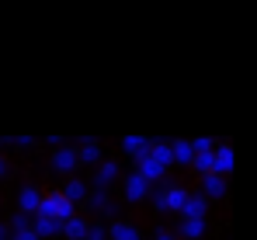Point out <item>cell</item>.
I'll return each instance as SVG.
<instances>
[{
  "instance_id": "obj_1",
  "label": "cell",
  "mask_w": 257,
  "mask_h": 240,
  "mask_svg": "<svg viewBox=\"0 0 257 240\" xmlns=\"http://www.w3.org/2000/svg\"><path fill=\"white\" fill-rule=\"evenodd\" d=\"M39 216H49V219H59V223H70L73 219V202L66 199L63 192H52L42 199V212Z\"/></svg>"
},
{
  "instance_id": "obj_2",
  "label": "cell",
  "mask_w": 257,
  "mask_h": 240,
  "mask_svg": "<svg viewBox=\"0 0 257 240\" xmlns=\"http://www.w3.org/2000/svg\"><path fill=\"white\" fill-rule=\"evenodd\" d=\"M188 199H191V195H188L184 188H177V185H174V188H167V192L160 195V202H157V205H160V209H171V212H184Z\"/></svg>"
},
{
  "instance_id": "obj_3",
  "label": "cell",
  "mask_w": 257,
  "mask_h": 240,
  "mask_svg": "<svg viewBox=\"0 0 257 240\" xmlns=\"http://www.w3.org/2000/svg\"><path fill=\"white\" fill-rule=\"evenodd\" d=\"M146 192H150V181H146L139 171L125 178V199L128 202H143V199H146Z\"/></svg>"
},
{
  "instance_id": "obj_4",
  "label": "cell",
  "mask_w": 257,
  "mask_h": 240,
  "mask_svg": "<svg viewBox=\"0 0 257 240\" xmlns=\"http://www.w3.org/2000/svg\"><path fill=\"white\" fill-rule=\"evenodd\" d=\"M42 199H45L42 192L28 185V188H21V195H18V205H21V212H25V216H28V212H42Z\"/></svg>"
},
{
  "instance_id": "obj_5",
  "label": "cell",
  "mask_w": 257,
  "mask_h": 240,
  "mask_svg": "<svg viewBox=\"0 0 257 240\" xmlns=\"http://www.w3.org/2000/svg\"><path fill=\"white\" fill-rule=\"evenodd\" d=\"M136 171H139V174H143V178H146V181L153 185V181H160V178H164V171H167V167H160L157 160L146 153V157H139V160H136Z\"/></svg>"
},
{
  "instance_id": "obj_6",
  "label": "cell",
  "mask_w": 257,
  "mask_h": 240,
  "mask_svg": "<svg viewBox=\"0 0 257 240\" xmlns=\"http://www.w3.org/2000/svg\"><path fill=\"white\" fill-rule=\"evenodd\" d=\"M52 164H56V171H66V174H70V171L80 164V153H77V150H70V146H59V150H56V157H52Z\"/></svg>"
},
{
  "instance_id": "obj_7",
  "label": "cell",
  "mask_w": 257,
  "mask_h": 240,
  "mask_svg": "<svg viewBox=\"0 0 257 240\" xmlns=\"http://www.w3.org/2000/svg\"><path fill=\"white\" fill-rule=\"evenodd\" d=\"M205 209H209L205 195H191L188 205H184V212H181V219H205Z\"/></svg>"
},
{
  "instance_id": "obj_8",
  "label": "cell",
  "mask_w": 257,
  "mask_h": 240,
  "mask_svg": "<svg viewBox=\"0 0 257 240\" xmlns=\"http://www.w3.org/2000/svg\"><path fill=\"white\" fill-rule=\"evenodd\" d=\"M122 146H125V150H128L136 160L146 157V153L153 150V143H150V139H143V136H125V139H122Z\"/></svg>"
},
{
  "instance_id": "obj_9",
  "label": "cell",
  "mask_w": 257,
  "mask_h": 240,
  "mask_svg": "<svg viewBox=\"0 0 257 240\" xmlns=\"http://www.w3.org/2000/svg\"><path fill=\"white\" fill-rule=\"evenodd\" d=\"M233 171V146H215V174L226 178Z\"/></svg>"
},
{
  "instance_id": "obj_10",
  "label": "cell",
  "mask_w": 257,
  "mask_h": 240,
  "mask_svg": "<svg viewBox=\"0 0 257 240\" xmlns=\"http://www.w3.org/2000/svg\"><path fill=\"white\" fill-rule=\"evenodd\" d=\"M63 226H66V223L49 219V216H39V219H35V233H39V237H56V233H63Z\"/></svg>"
},
{
  "instance_id": "obj_11",
  "label": "cell",
  "mask_w": 257,
  "mask_h": 240,
  "mask_svg": "<svg viewBox=\"0 0 257 240\" xmlns=\"http://www.w3.org/2000/svg\"><path fill=\"white\" fill-rule=\"evenodd\" d=\"M202 185H205V199H222L226 195V178H219V174L202 178Z\"/></svg>"
},
{
  "instance_id": "obj_12",
  "label": "cell",
  "mask_w": 257,
  "mask_h": 240,
  "mask_svg": "<svg viewBox=\"0 0 257 240\" xmlns=\"http://www.w3.org/2000/svg\"><path fill=\"white\" fill-rule=\"evenodd\" d=\"M63 233H66L70 240H87V237H90V226H87L84 219H77V216H73V219L63 226Z\"/></svg>"
},
{
  "instance_id": "obj_13",
  "label": "cell",
  "mask_w": 257,
  "mask_h": 240,
  "mask_svg": "<svg viewBox=\"0 0 257 240\" xmlns=\"http://www.w3.org/2000/svg\"><path fill=\"white\" fill-rule=\"evenodd\" d=\"M171 146H174V160H177V164H195V143L177 139V143H171Z\"/></svg>"
},
{
  "instance_id": "obj_14",
  "label": "cell",
  "mask_w": 257,
  "mask_h": 240,
  "mask_svg": "<svg viewBox=\"0 0 257 240\" xmlns=\"http://www.w3.org/2000/svg\"><path fill=\"white\" fill-rule=\"evenodd\" d=\"M150 157L157 160L160 167H167V164L174 160V146H171V143H153V150H150Z\"/></svg>"
},
{
  "instance_id": "obj_15",
  "label": "cell",
  "mask_w": 257,
  "mask_h": 240,
  "mask_svg": "<svg viewBox=\"0 0 257 240\" xmlns=\"http://www.w3.org/2000/svg\"><path fill=\"white\" fill-rule=\"evenodd\" d=\"M115 178H118V167H115V160H104V164L97 167V185L104 188V185H111Z\"/></svg>"
},
{
  "instance_id": "obj_16",
  "label": "cell",
  "mask_w": 257,
  "mask_h": 240,
  "mask_svg": "<svg viewBox=\"0 0 257 240\" xmlns=\"http://www.w3.org/2000/svg\"><path fill=\"white\" fill-rule=\"evenodd\" d=\"M181 233L188 240L202 237V233H205V219H181Z\"/></svg>"
},
{
  "instance_id": "obj_17",
  "label": "cell",
  "mask_w": 257,
  "mask_h": 240,
  "mask_svg": "<svg viewBox=\"0 0 257 240\" xmlns=\"http://www.w3.org/2000/svg\"><path fill=\"white\" fill-rule=\"evenodd\" d=\"M111 240H139V233H136V226H128V223H115V226H111Z\"/></svg>"
},
{
  "instance_id": "obj_18",
  "label": "cell",
  "mask_w": 257,
  "mask_h": 240,
  "mask_svg": "<svg viewBox=\"0 0 257 240\" xmlns=\"http://www.w3.org/2000/svg\"><path fill=\"white\" fill-rule=\"evenodd\" d=\"M77 153H80V164H97V157H101V146H97V143H84Z\"/></svg>"
},
{
  "instance_id": "obj_19",
  "label": "cell",
  "mask_w": 257,
  "mask_h": 240,
  "mask_svg": "<svg viewBox=\"0 0 257 240\" xmlns=\"http://www.w3.org/2000/svg\"><path fill=\"white\" fill-rule=\"evenodd\" d=\"M63 195H66L70 202H80V199H87V188H84V181H70Z\"/></svg>"
},
{
  "instance_id": "obj_20",
  "label": "cell",
  "mask_w": 257,
  "mask_h": 240,
  "mask_svg": "<svg viewBox=\"0 0 257 240\" xmlns=\"http://www.w3.org/2000/svg\"><path fill=\"white\" fill-rule=\"evenodd\" d=\"M11 240H42V237H39L35 230H21V233H14Z\"/></svg>"
},
{
  "instance_id": "obj_21",
  "label": "cell",
  "mask_w": 257,
  "mask_h": 240,
  "mask_svg": "<svg viewBox=\"0 0 257 240\" xmlns=\"http://www.w3.org/2000/svg\"><path fill=\"white\" fill-rule=\"evenodd\" d=\"M87 240H104V230H101V226H90V237Z\"/></svg>"
},
{
  "instance_id": "obj_22",
  "label": "cell",
  "mask_w": 257,
  "mask_h": 240,
  "mask_svg": "<svg viewBox=\"0 0 257 240\" xmlns=\"http://www.w3.org/2000/svg\"><path fill=\"white\" fill-rule=\"evenodd\" d=\"M0 240H11V233H7V226H0Z\"/></svg>"
},
{
  "instance_id": "obj_23",
  "label": "cell",
  "mask_w": 257,
  "mask_h": 240,
  "mask_svg": "<svg viewBox=\"0 0 257 240\" xmlns=\"http://www.w3.org/2000/svg\"><path fill=\"white\" fill-rule=\"evenodd\" d=\"M157 240H174V237H171V233H160V237H157Z\"/></svg>"
},
{
  "instance_id": "obj_24",
  "label": "cell",
  "mask_w": 257,
  "mask_h": 240,
  "mask_svg": "<svg viewBox=\"0 0 257 240\" xmlns=\"http://www.w3.org/2000/svg\"><path fill=\"white\" fill-rule=\"evenodd\" d=\"M4 171H7V167H4V160H0V178H4Z\"/></svg>"
}]
</instances>
